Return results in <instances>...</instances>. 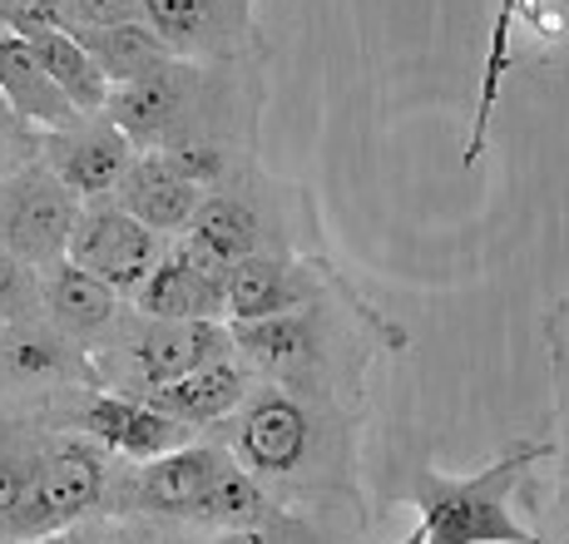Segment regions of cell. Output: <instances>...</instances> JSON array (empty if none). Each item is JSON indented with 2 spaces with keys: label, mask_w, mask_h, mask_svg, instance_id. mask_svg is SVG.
Here are the masks:
<instances>
[{
  "label": "cell",
  "mask_w": 569,
  "mask_h": 544,
  "mask_svg": "<svg viewBox=\"0 0 569 544\" xmlns=\"http://www.w3.org/2000/svg\"><path fill=\"white\" fill-rule=\"evenodd\" d=\"M550 441H516L506 455L476 475L416 471L411 505H416V540L421 544H540L535 530H525L510 510V490L530 465L550 461Z\"/></svg>",
  "instance_id": "6da1fadb"
},
{
  "label": "cell",
  "mask_w": 569,
  "mask_h": 544,
  "mask_svg": "<svg viewBox=\"0 0 569 544\" xmlns=\"http://www.w3.org/2000/svg\"><path fill=\"white\" fill-rule=\"evenodd\" d=\"M228 431L223 451L253 475L258 485L272 481H298L302 471L322 451V411H317L312 391H292L278 381H262L243 396V406L228 421H218Z\"/></svg>",
  "instance_id": "7a4b0ae2"
},
{
  "label": "cell",
  "mask_w": 569,
  "mask_h": 544,
  "mask_svg": "<svg viewBox=\"0 0 569 544\" xmlns=\"http://www.w3.org/2000/svg\"><path fill=\"white\" fill-rule=\"evenodd\" d=\"M208 64H189V60H169L159 70L139 74L129 84H114L100 114L139 154H163V149L179 144H199V129H193V109H199L203 90H208Z\"/></svg>",
  "instance_id": "3957f363"
},
{
  "label": "cell",
  "mask_w": 569,
  "mask_h": 544,
  "mask_svg": "<svg viewBox=\"0 0 569 544\" xmlns=\"http://www.w3.org/2000/svg\"><path fill=\"white\" fill-rule=\"evenodd\" d=\"M100 500H104V461L84 441H64L36 461V471H30V481H26V495L10 510L0 535L26 540V544L50 540V535H60L64 525H74L84 510H94Z\"/></svg>",
  "instance_id": "277c9868"
},
{
  "label": "cell",
  "mask_w": 569,
  "mask_h": 544,
  "mask_svg": "<svg viewBox=\"0 0 569 544\" xmlns=\"http://www.w3.org/2000/svg\"><path fill=\"white\" fill-rule=\"evenodd\" d=\"M74 213H80V199L40 159L0 173V248H10L20 263L46 268L64 258Z\"/></svg>",
  "instance_id": "5b68a950"
},
{
  "label": "cell",
  "mask_w": 569,
  "mask_h": 544,
  "mask_svg": "<svg viewBox=\"0 0 569 544\" xmlns=\"http://www.w3.org/2000/svg\"><path fill=\"white\" fill-rule=\"evenodd\" d=\"M169 238L149 233L139 218H129L114 199H90L80 203L70 228V243H64V258L74 268H84L90 278H100L104 288H114L119 298L139 288L149 278V268L163 258Z\"/></svg>",
  "instance_id": "8992f818"
},
{
  "label": "cell",
  "mask_w": 569,
  "mask_h": 544,
  "mask_svg": "<svg viewBox=\"0 0 569 544\" xmlns=\"http://www.w3.org/2000/svg\"><path fill=\"white\" fill-rule=\"evenodd\" d=\"M228 336H233V356L243 362L248 376L322 396L317 376H322L327 356H332L327 352V332H322V302L282 312V318L228 322Z\"/></svg>",
  "instance_id": "52a82bcc"
},
{
  "label": "cell",
  "mask_w": 569,
  "mask_h": 544,
  "mask_svg": "<svg viewBox=\"0 0 569 544\" xmlns=\"http://www.w3.org/2000/svg\"><path fill=\"white\" fill-rule=\"evenodd\" d=\"M134 312L154 322H223L228 318V263H218L189 233L169 238L163 258L134 292Z\"/></svg>",
  "instance_id": "ba28073f"
},
{
  "label": "cell",
  "mask_w": 569,
  "mask_h": 544,
  "mask_svg": "<svg viewBox=\"0 0 569 544\" xmlns=\"http://www.w3.org/2000/svg\"><path fill=\"white\" fill-rule=\"evenodd\" d=\"M144 26L189 64H228L258 46L253 0H144Z\"/></svg>",
  "instance_id": "9c48e42d"
},
{
  "label": "cell",
  "mask_w": 569,
  "mask_h": 544,
  "mask_svg": "<svg viewBox=\"0 0 569 544\" xmlns=\"http://www.w3.org/2000/svg\"><path fill=\"white\" fill-rule=\"evenodd\" d=\"M134 154L139 149L129 144L104 114H80L74 124L40 134V163H46L80 203L109 199Z\"/></svg>",
  "instance_id": "30bf717a"
},
{
  "label": "cell",
  "mask_w": 569,
  "mask_h": 544,
  "mask_svg": "<svg viewBox=\"0 0 569 544\" xmlns=\"http://www.w3.org/2000/svg\"><path fill=\"white\" fill-rule=\"evenodd\" d=\"M327 298V272L298 253H248L228 263V318L223 322H258L282 312L312 308Z\"/></svg>",
  "instance_id": "8fae6325"
},
{
  "label": "cell",
  "mask_w": 569,
  "mask_h": 544,
  "mask_svg": "<svg viewBox=\"0 0 569 544\" xmlns=\"http://www.w3.org/2000/svg\"><path fill=\"white\" fill-rule=\"evenodd\" d=\"M36 272H40V318L54 332L70 336V342H80L84 352L100 346L109 326L124 318V298L114 288H104L100 278H90L84 268H74L70 258H54V263Z\"/></svg>",
  "instance_id": "7c38bea8"
},
{
  "label": "cell",
  "mask_w": 569,
  "mask_h": 544,
  "mask_svg": "<svg viewBox=\"0 0 569 544\" xmlns=\"http://www.w3.org/2000/svg\"><path fill=\"white\" fill-rule=\"evenodd\" d=\"M80 426L90 431V441H100L104 451L124 455V461H139V465L159 461V455L193 441L189 426H179L173 416H163V411H154L139 396H119V391H94Z\"/></svg>",
  "instance_id": "4fadbf2b"
},
{
  "label": "cell",
  "mask_w": 569,
  "mask_h": 544,
  "mask_svg": "<svg viewBox=\"0 0 569 544\" xmlns=\"http://www.w3.org/2000/svg\"><path fill=\"white\" fill-rule=\"evenodd\" d=\"M0 376L16 386H94V362L80 342L54 332L46 318L10 322L0 332Z\"/></svg>",
  "instance_id": "5bb4252c"
},
{
  "label": "cell",
  "mask_w": 569,
  "mask_h": 544,
  "mask_svg": "<svg viewBox=\"0 0 569 544\" xmlns=\"http://www.w3.org/2000/svg\"><path fill=\"white\" fill-rule=\"evenodd\" d=\"M109 199H114L129 218H139L149 233L179 238L183 228H189V218L199 213L203 189L189 179V173L173 169L163 154H134Z\"/></svg>",
  "instance_id": "9a60e30c"
},
{
  "label": "cell",
  "mask_w": 569,
  "mask_h": 544,
  "mask_svg": "<svg viewBox=\"0 0 569 544\" xmlns=\"http://www.w3.org/2000/svg\"><path fill=\"white\" fill-rule=\"evenodd\" d=\"M253 391V376L243 372V362L238 356H228V362H213V366H199V372L169 381V386H154L149 401L154 411L163 416H173L179 426L199 431V426H218V421H228L238 406H243V396Z\"/></svg>",
  "instance_id": "2e32d148"
},
{
  "label": "cell",
  "mask_w": 569,
  "mask_h": 544,
  "mask_svg": "<svg viewBox=\"0 0 569 544\" xmlns=\"http://www.w3.org/2000/svg\"><path fill=\"white\" fill-rule=\"evenodd\" d=\"M183 233L199 248H208L218 263H238V258H248V253H278V248L268 243V213L258 209L253 193L233 189V183L203 193L199 213L189 218Z\"/></svg>",
  "instance_id": "e0dca14e"
},
{
  "label": "cell",
  "mask_w": 569,
  "mask_h": 544,
  "mask_svg": "<svg viewBox=\"0 0 569 544\" xmlns=\"http://www.w3.org/2000/svg\"><path fill=\"white\" fill-rule=\"evenodd\" d=\"M0 100L10 104V114H20L36 134L64 129L80 119V109L54 90V80L46 74V64L36 60L26 36L16 30H0Z\"/></svg>",
  "instance_id": "ac0fdd59"
},
{
  "label": "cell",
  "mask_w": 569,
  "mask_h": 544,
  "mask_svg": "<svg viewBox=\"0 0 569 544\" xmlns=\"http://www.w3.org/2000/svg\"><path fill=\"white\" fill-rule=\"evenodd\" d=\"M228 465H233V455H228L223 445L189 441L139 471V500H144L149 510H159V515H193L203 490L213 485Z\"/></svg>",
  "instance_id": "d6986e66"
},
{
  "label": "cell",
  "mask_w": 569,
  "mask_h": 544,
  "mask_svg": "<svg viewBox=\"0 0 569 544\" xmlns=\"http://www.w3.org/2000/svg\"><path fill=\"white\" fill-rule=\"evenodd\" d=\"M26 40H30V50H36V60L46 64L54 90L80 109V114H100L109 100V80L100 74V64L90 60V50L74 36H64L60 26H36Z\"/></svg>",
  "instance_id": "ffe728a7"
},
{
  "label": "cell",
  "mask_w": 569,
  "mask_h": 544,
  "mask_svg": "<svg viewBox=\"0 0 569 544\" xmlns=\"http://www.w3.org/2000/svg\"><path fill=\"white\" fill-rule=\"evenodd\" d=\"M64 36H70V30H64ZM74 40H80V46L90 50V60L100 64L109 90H114V84L139 80V74H149V70H159V64L173 60V54L163 50V40L144 26V20H124V26H104V30H74Z\"/></svg>",
  "instance_id": "44dd1931"
},
{
  "label": "cell",
  "mask_w": 569,
  "mask_h": 544,
  "mask_svg": "<svg viewBox=\"0 0 569 544\" xmlns=\"http://www.w3.org/2000/svg\"><path fill=\"white\" fill-rule=\"evenodd\" d=\"M189 520H203V525H213V530H268L272 500H268V490L233 461L213 485L203 490V500L193 505Z\"/></svg>",
  "instance_id": "7402d4cb"
},
{
  "label": "cell",
  "mask_w": 569,
  "mask_h": 544,
  "mask_svg": "<svg viewBox=\"0 0 569 544\" xmlns=\"http://www.w3.org/2000/svg\"><path fill=\"white\" fill-rule=\"evenodd\" d=\"M520 0H500L496 26H490V50H486V74H480V104H476V124H470L466 139V169H476L480 154H486V134H490V114H496L500 100V74L510 70V30H516Z\"/></svg>",
  "instance_id": "603a6c76"
},
{
  "label": "cell",
  "mask_w": 569,
  "mask_h": 544,
  "mask_svg": "<svg viewBox=\"0 0 569 544\" xmlns=\"http://www.w3.org/2000/svg\"><path fill=\"white\" fill-rule=\"evenodd\" d=\"M40 318V272L0 248V322H36Z\"/></svg>",
  "instance_id": "cb8c5ba5"
},
{
  "label": "cell",
  "mask_w": 569,
  "mask_h": 544,
  "mask_svg": "<svg viewBox=\"0 0 569 544\" xmlns=\"http://www.w3.org/2000/svg\"><path fill=\"white\" fill-rule=\"evenodd\" d=\"M124 20H144V0H50V26L70 30V36L124 26Z\"/></svg>",
  "instance_id": "d4e9b609"
},
{
  "label": "cell",
  "mask_w": 569,
  "mask_h": 544,
  "mask_svg": "<svg viewBox=\"0 0 569 544\" xmlns=\"http://www.w3.org/2000/svg\"><path fill=\"white\" fill-rule=\"evenodd\" d=\"M30 159H40V134L20 114H10V104L0 100V173L20 169Z\"/></svg>",
  "instance_id": "484cf974"
},
{
  "label": "cell",
  "mask_w": 569,
  "mask_h": 544,
  "mask_svg": "<svg viewBox=\"0 0 569 544\" xmlns=\"http://www.w3.org/2000/svg\"><path fill=\"white\" fill-rule=\"evenodd\" d=\"M30 471H36V461H20V455H0V530H6L10 510H16L20 495H26Z\"/></svg>",
  "instance_id": "4316f807"
},
{
  "label": "cell",
  "mask_w": 569,
  "mask_h": 544,
  "mask_svg": "<svg viewBox=\"0 0 569 544\" xmlns=\"http://www.w3.org/2000/svg\"><path fill=\"white\" fill-rule=\"evenodd\" d=\"M36 26H50V0H0V30L30 36Z\"/></svg>",
  "instance_id": "83f0119b"
},
{
  "label": "cell",
  "mask_w": 569,
  "mask_h": 544,
  "mask_svg": "<svg viewBox=\"0 0 569 544\" xmlns=\"http://www.w3.org/2000/svg\"><path fill=\"white\" fill-rule=\"evenodd\" d=\"M555 391H560V455L569 475V352H555Z\"/></svg>",
  "instance_id": "f1b7e54d"
},
{
  "label": "cell",
  "mask_w": 569,
  "mask_h": 544,
  "mask_svg": "<svg viewBox=\"0 0 569 544\" xmlns=\"http://www.w3.org/2000/svg\"><path fill=\"white\" fill-rule=\"evenodd\" d=\"M550 346H555V352H569V298L560 302V312L550 318Z\"/></svg>",
  "instance_id": "f546056e"
},
{
  "label": "cell",
  "mask_w": 569,
  "mask_h": 544,
  "mask_svg": "<svg viewBox=\"0 0 569 544\" xmlns=\"http://www.w3.org/2000/svg\"><path fill=\"white\" fill-rule=\"evenodd\" d=\"M218 544H278V540H272L268 530H223Z\"/></svg>",
  "instance_id": "4dcf8cb0"
},
{
  "label": "cell",
  "mask_w": 569,
  "mask_h": 544,
  "mask_svg": "<svg viewBox=\"0 0 569 544\" xmlns=\"http://www.w3.org/2000/svg\"><path fill=\"white\" fill-rule=\"evenodd\" d=\"M401 544H421V540H416V530H411V535H407V540H401Z\"/></svg>",
  "instance_id": "1f68e13d"
},
{
  "label": "cell",
  "mask_w": 569,
  "mask_h": 544,
  "mask_svg": "<svg viewBox=\"0 0 569 544\" xmlns=\"http://www.w3.org/2000/svg\"><path fill=\"white\" fill-rule=\"evenodd\" d=\"M0 332H6V322H0Z\"/></svg>",
  "instance_id": "d6a6232c"
},
{
  "label": "cell",
  "mask_w": 569,
  "mask_h": 544,
  "mask_svg": "<svg viewBox=\"0 0 569 544\" xmlns=\"http://www.w3.org/2000/svg\"><path fill=\"white\" fill-rule=\"evenodd\" d=\"M565 544H569V540H565Z\"/></svg>",
  "instance_id": "836d02e7"
}]
</instances>
